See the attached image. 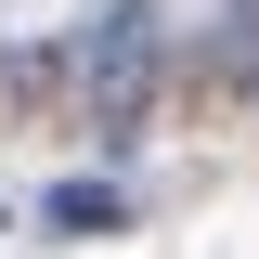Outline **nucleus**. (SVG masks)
Returning <instances> with one entry per match:
<instances>
[{"instance_id": "1", "label": "nucleus", "mask_w": 259, "mask_h": 259, "mask_svg": "<svg viewBox=\"0 0 259 259\" xmlns=\"http://www.w3.org/2000/svg\"><path fill=\"white\" fill-rule=\"evenodd\" d=\"M156 0H104L91 26H78V91H91L104 130H143V91H156Z\"/></svg>"}, {"instance_id": "2", "label": "nucleus", "mask_w": 259, "mask_h": 259, "mask_svg": "<svg viewBox=\"0 0 259 259\" xmlns=\"http://www.w3.org/2000/svg\"><path fill=\"white\" fill-rule=\"evenodd\" d=\"M39 221H52V233H130L143 207H130L117 182H52V194H39Z\"/></svg>"}, {"instance_id": "3", "label": "nucleus", "mask_w": 259, "mask_h": 259, "mask_svg": "<svg viewBox=\"0 0 259 259\" xmlns=\"http://www.w3.org/2000/svg\"><path fill=\"white\" fill-rule=\"evenodd\" d=\"M221 65H233V78H259V0H233V26H221Z\"/></svg>"}]
</instances>
